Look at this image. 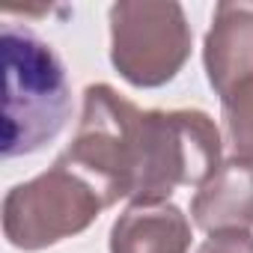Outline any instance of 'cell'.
I'll use <instances>...</instances> for the list:
<instances>
[{"label":"cell","instance_id":"obj_1","mask_svg":"<svg viewBox=\"0 0 253 253\" xmlns=\"http://www.w3.org/2000/svg\"><path fill=\"white\" fill-rule=\"evenodd\" d=\"M72 119V89L54 48L21 24H3V158L45 149Z\"/></svg>","mask_w":253,"mask_h":253},{"label":"cell","instance_id":"obj_2","mask_svg":"<svg viewBox=\"0 0 253 253\" xmlns=\"http://www.w3.org/2000/svg\"><path fill=\"white\" fill-rule=\"evenodd\" d=\"M223 167V137L206 110H143L131 206L167 203L179 188H203Z\"/></svg>","mask_w":253,"mask_h":253},{"label":"cell","instance_id":"obj_3","mask_svg":"<svg viewBox=\"0 0 253 253\" xmlns=\"http://www.w3.org/2000/svg\"><path fill=\"white\" fill-rule=\"evenodd\" d=\"M140 113L131 98L119 95L110 84H89L84 89L78 128L60 161L95 188L104 209L131 200Z\"/></svg>","mask_w":253,"mask_h":253},{"label":"cell","instance_id":"obj_4","mask_svg":"<svg viewBox=\"0 0 253 253\" xmlns=\"http://www.w3.org/2000/svg\"><path fill=\"white\" fill-rule=\"evenodd\" d=\"M104 203L95 188L60 158L3 197V235L12 247L36 253L89 229Z\"/></svg>","mask_w":253,"mask_h":253},{"label":"cell","instance_id":"obj_5","mask_svg":"<svg viewBox=\"0 0 253 253\" xmlns=\"http://www.w3.org/2000/svg\"><path fill=\"white\" fill-rule=\"evenodd\" d=\"M191 24L173 0H122L110 6V63L137 89L170 84L191 57Z\"/></svg>","mask_w":253,"mask_h":253},{"label":"cell","instance_id":"obj_6","mask_svg":"<svg viewBox=\"0 0 253 253\" xmlns=\"http://www.w3.org/2000/svg\"><path fill=\"white\" fill-rule=\"evenodd\" d=\"M203 66L217 98L238 81L253 78V0H223L214 6L203 42Z\"/></svg>","mask_w":253,"mask_h":253},{"label":"cell","instance_id":"obj_7","mask_svg":"<svg viewBox=\"0 0 253 253\" xmlns=\"http://www.w3.org/2000/svg\"><path fill=\"white\" fill-rule=\"evenodd\" d=\"M191 220L173 203L128 206L110 226V253H188Z\"/></svg>","mask_w":253,"mask_h":253},{"label":"cell","instance_id":"obj_8","mask_svg":"<svg viewBox=\"0 0 253 253\" xmlns=\"http://www.w3.org/2000/svg\"><path fill=\"white\" fill-rule=\"evenodd\" d=\"M194 223L214 235L229 229H253V170L235 161L223 167L194 194L191 200Z\"/></svg>","mask_w":253,"mask_h":253},{"label":"cell","instance_id":"obj_9","mask_svg":"<svg viewBox=\"0 0 253 253\" xmlns=\"http://www.w3.org/2000/svg\"><path fill=\"white\" fill-rule=\"evenodd\" d=\"M220 116L229 143V161L253 170V78L238 81L220 98Z\"/></svg>","mask_w":253,"mask_h":253},{"label":"cell","instance_id":"obj_10","mask_svg":"<svg viewBox=\"0 0 253 253\" xmlns=\"http://www.w3.org/2000/svg\"><path fill=\"white\" fill-rule=\"evenodd\" d=\"M197 253H253V232L247 229L214 232L197 247Z\"/></svg>","mask_w":253,"mask_h":253}]
</instances>
